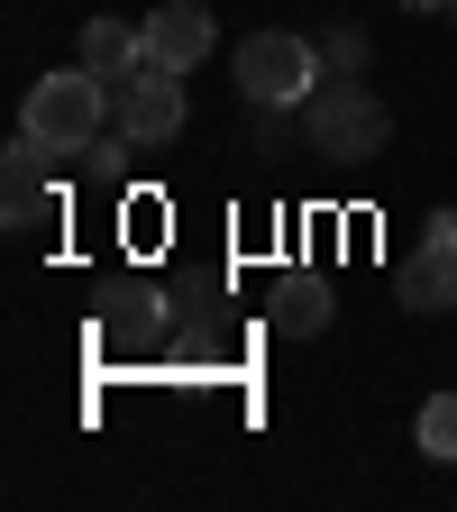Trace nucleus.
Returning <instances> with one entry per match:
<instances>
[{
  "mask_svg": "<svg viewBox=\"0 0 457 512\" xmlns=\"http://www.w3.org/2000/svg\"><path fill=\"white\" fill-rule=\"evenodd\" d=\"M0 183H10V211H0V220H10L19 238H28V229H46V211H55V147L19 128V138L0 147Z\"/></svg>",
  "mask_w": 457,
  "mask_h": 512,
  "instance_id": "6",
  "label": "nucleus"
},
{
  "mask_svg": "<svg viewBox=\"0 0 457 512\" xmlns=\"http://www.w3.org/2000/svg\"><path fill=\"white\" fill-rule=\"evenodd\" d=\"M320 37H293V28H256L238 46V101L247 110H302L320 92Z\"/></svg>",
  "mask_w": 457,
  "mask_h": 512,
  "instance_id": "3",
  "label": "nucleus"
},
{
  "mask_svg": "<svg viewBox=\"0 0 457 512\" xmlns=\"http://www.w3.org/2000/svg\"><path fill=\"white\" fill-rule=\"evenodd\" d=\"M320 64L330 74H366V28H330L320 37Z\"/></svg>",
  "mask_w": 457,
  "mask_h": 512,
  "instance_id": "11",
  "label": "nucleus"
},
{
  "mask_svg": "<svg viewBox=\"0 0 457 512\" xmlns=\"http://www.w3.org/2000/svg\"><path fill=\"white\" fill-rule=\"evenodd\" d=\"M28 138H46L55 156H83L101 128H110V83L92 74V64H64V74L28 83V110H19Z\"/></svg>",
  "mask_w": 457,
  "mask_h": 512,
  "instance_id": "2",
  "label": "nucleus"
},
{
  "mask_svg": "<svg viewBox=\"0 0 457 512\" xmlns=\"http://www.w3.org/2000/svg\"><path fill=\"white\" fill-rule=\"evenodd\" d=\"M412 439H421V458L457 467V394H430V403L412 412Z\"/></svg>",
  "mask_w": 457,
  "mask_h": 512,
  "instance_id": "10",
  "label": "nucleus"
},
{
  "mask_svg": "<svg viewBox=\"0 0 457 512\" xmlns=\"http://www.w3.org/2000/svg\"><path fill=\"white\" fill-rule=\"evenodd\" d=\"M448 19H457V0H448Z\"/></svg>",
  "mask_w": 457,
  "mask_h": 512,
  "instance_id": "13",
  "label": "nucleus"
},
{
  "mask_svg": "<svg viewBox=\"0 0 457 512\" xmlns=\"http://www.w3.org/2000/svg\"><path fill=\"white\" fill-rule=\"evenodd\" d=\"M302 138L320 165H375L394 147V110H384L357 74H320V92L302 101Z\"/></svg>",
  "mask_w": 457,
  "mask_h": 512,
  "instance_id": "1",
  "label": "nucleus"
},
{
  "mask_svg": "<svg viewBox=\"0 0 457 512\" xmlns=\"http://www.w3.org/2000/svg\"><path fill=\"white\" fill-rule=\"evenodd\" d=\"M110 128H119L128 147H165V138H183V74L147 55L128 83H110Z\"/></svg>",
  "mask_w": 457,
  "mask_h": 512,
  "instance_id": "4",
  "label": "nucleus"
},
{
  "mask_svg": "<svg viewBox=\"0 0 457 512\" xmlns=\"http://www.w3.org/2000/svg\"><path fill=\"white\" fill-rule=\"evenodd\" d=\"M74 64H92L101 83H128L147 64V28H128V19H83V46H74Z\"/></svg>",
  "mask_w": 457,
  "mask_h": 512,
  "instance_id": "8",
  "label": "nucleus"
},
{
  "mask_svg": "<svg viewBox=\"0 0 457 512\" xmlns=\"http://www.w3.org/2000/svg\"><path fill=\"white\" fill-rule=\"evenodd\" d=\"M138 28H147V55H156V64H174V74H192V64L211 55V37H220L202 0H165V10H147Z\"/></svg>",
  "mask_w": 457,
  "mask_h": 512,
  "instance_id": "7",
  "label": "nucleus"
},
{
  "mask_svg": "<svg viewBox=\"0 0 457 512\" xmlns=\"http://www.w3.org/2000/svg\"><path fill=\"white\" fill-rule=\"evenodd\" d=\"M403 311H457V211L421 220V247L403 266Z\"/></svg>",
  "mask_w": 457,
  "mask_h": 512,
  "instance_id": "5",
  "label": "nucleus"
},
{
  "mask_svg": "<svg viewBox=\"0 0 457 512\" xmlns=\"http://www.w3.org/2000/svg\"><path fill=\"white\" fill-rule=\"evenodd\" d=\"M394 10H448V0H394Z\"/></svg>",
  "mask_w": 457,
  "mask_h": 512,
  "instance_id": "12",
  "label": "nucleus"
},
{
  "mask_svg": "<svg viewBox=\"0 0 457 512\" xmlns=\"http://www.w3.org/2000/svg\"><path fill=\"white\" fill-rule=\"evenodd\" d=\"M275 330L284 339H320V330H330V284H320V275H275Z\"/></svg>",
  "mask_w": 457,
  "mask_h": 512,
  "instance_id": "9",
  "label": "nucleus"
}]
</instances>
